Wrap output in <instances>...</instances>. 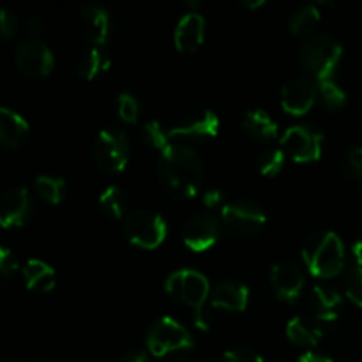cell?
<instances>
[{
    "mask_svg": "<svg viewBox=\"0 0 362 362\" xmlns=\"http://www.w3.org/2000/svg\"><path fill=\"white\" fill-rule=\"evenodd\" d=\"M158 179L163 189L172 197H194L204 180V163L200 154L187 145L172 144L159 156Z\"/></svg>",
    "mask_w": 362,
    "mask_h": 362,
    "instance_id": "cell-1",
    "label": "cell"
},
{
    "mask_svg": "<svg viewBox=\"0 0 362 362\" xmlns=\"http://www.w3.org/2000/svg\"><path fill=\"white\" fill-rule=\"evenodd\" d=\"M303 260L317 278H334L345 267V246L338 233L331 230L313 232L303 244Z\"/></svg>",
    "mask_w": 362,
    "mask_h": 362,
    "instance_id": "cell-2",
    "label": "cell"
},
{
    "mask_svg": "<svg viewBox=\"0 0 362 362\" xmlns=\"http://www.w3.org/2000/svg\"><path fill=\"white\" fill-rule=\"evenodd\" d=\"M343 57V46L329 34H313L300 48V62L317 81L331 80Z\"/></svg>",
    "mask_w": 362,
    "mask_h": 362,
    "instance_id": "cell-3",
    "label": "cell"
},
{
    "mask_svg": "<svg viewBox=\"0 0 362 362\" xmlns=\"http://www.w3.org/2000/svg\"><path fill=\"white\" fill-rule=\"evenodd\" d=\"M148 352L156 357L180 359L193 350L189 331L172 317H163L151 325L147 332Z\"/></svg>",
    "mask_w": 362,
    "mask_h": 362,
    "instance_id": "cell-4",
    "label": "cell"
},
{
    "mask_svg": "<svg viewBox=\"0 0 362 362\" xmlns=\"http://www.w3.org/2000/svg\"><path fill=\"white\" fill-rule=\"evenodd\" d=\"M165 288L170 297L182 303L186 306H191L194 311L202 310L209 299L211 285H209L207 276L194 269H179L173 271L166 278Z\"/></svg>",
    "mask_w": 362,
    "mask_h": 362,
    "instance_id": "cell-5",
    "label": "cell"
},
{
    "mask_svg": "<svg viewBox=\"0 0 362 362\" xmlns=\"http://www.w3.org/2000/svg\"><path fill=\"white\" fill-rule=\"evenodd\" d=\"M124 233L136 246L144 247V250H154L166 239L168 226L161 214L141 209V211H134L126 216Z\"/></svg>",
    "mask_w": 362,
    "mask_h": 362,
    "instance_id": "cell-6",
    "label": "cell"
},
{
    "mask_svg": "<svg viewBox=\"0 0 362 362\" xmlns=\"http://www.w3.org/2000/svg\"><path fill=\"white\" fill-rule=\"evenodd\" d=\"M95 163L105 172H122L129 159V138L117 127H105L94 140Z\"/></svg>",
    "mask_w": 362,
    "mask_h": 362,
    "instance_id": "cell-7",
    "label": "cell"
},
{
    "mask_svg": "<svg viewBox=\"0 0 362 362\" xmlns=\"http://www.w3.org/2000/svg\"><path fill=\"white\" fill-rule=\"evenodd\" d=\"M281 148L297 163L317 161L324 148V134L313 126H290L281 136Z\"/></svg>",
    "mask_w": 362,
    "mask_h": 362,
    "instance_id": "cell-8",
    "label": "cell"
},
{
    "mask_svg": "<svg viewBox=\"0 0 362 362\" xmlns=\"http://www.w3.org/2000/svg\"><path fill=\"white\" fill-rule=\"evenodd\" d=\"M221 219L226 230L239 237L255 235L264 228L267 221L265 212L250 200H235L223 205Z\"/></svg>",
    "mask_w": 362,
    "mask_h": 362,
    "instance_id": "cell-9",
    "label": "cell"
},
{
    "mask_svg": "<svg viewBox=\"0 0 362 362\" xmlns=\"http://www.w3.org/2000/svg\"><path fill=\"white\" fill-rule=\"evenodd\" d=\"M14 59L21 73L32 78H42L49 74L55 64L52 49L39 37H28L21 41L16 48Z\"/></svg>",
    "mask_w": 362,
    "mask_h": 362,
    "instance_id": "cell-10",
    "label": "cell"
},
{
    "mask_svg": "<svg viewBox=\"0 0 362 362\" xmlns=\"http://www.w3.org/2000/svg\"><path fill=\"white\" fill-rule=\"evenodd\" d=\"M221 233V223L209 212L191 216L182 228V240L191 251H207L216 244Z\"/></svg>",
    "mask_w": 362,
    "mask_h": 362,
    "instance_id": "cell-11",
    "label": "cell"
},
{
    "mask_svg": "<svg viewBox=\"0 0 362 362\" xmlns=\"http://www.w3.org/2000/svg\"><path fill=\"white\" fill-rule=\"evenodd\" d=\"M76 27L81 37L87 39L90 46H103L112 32V18L103 6L87 4L78 9Z\"/></svg>",
    "mask_w": 362,
    "mask_h": 362,
    "instance_id": "cell-12",
    "label": "cell"
},
{
    "mask_svg": "<svg viewBox=\"0 0 362 362\" xmlns=\"http://www.w3.org/2000/svg\"><path fill=\"white\" fill-rule=\"evenodd\" d=\"M34 212L30 193L23 186H13L0 194V226L14 228L30 219Z\"/></svg>",
    "mask_w": 362,
    "mask_h": 362,
    "instance_id": "cell-13",
    "label": "cell"
},
{
    "mask_svg": "<svg viewBox=\"0 0 362 362\" xmlns=\"http://www.w3.org/2000/svg\"><path fill=\"white\" fill-rule=\"evenodd\" d=\"M318 98V81L315 78L299 76L290 80L281 90V106L292 115H304L310 112Z\"/></svg>",
    "mask_w": 362,
    "mask_h": 362,
    "instance_id": "cell-14",
    "label": "cell"
},
{
    "mask_svg": "<svg viewBox=\"0 0 362 362\" xmlns=\"http://www.w3.org/2000/svg\"><path fill=\"white\" fill-rule=\"evenodd\" d=\"M219 131V117L212 110H200L184 117L179 124L168 129L170 138L179 140H207Z\"/></svg>",
    "mask_w": 362,
    "mask_h": 362,
    "instance_id": "cell-15",
    "label": "cell"
},
{
    "mask_svg": "<svg viewBox=\"0 0 362 362\" xmlns=\"http://www.w3.org/2000/svg\"><path fill=\"white\" fill-rule=\"evenodd\" d=\"M271 283L281 300H296L303 293L304 274L292 262H278L271 269Z\"/></svg>",
    "mask_w": 362,
    "mask_h": 362,
    "instance_id": "cell-16",
    "label": "cell"
},
{
    "mask_svg": "<svg viewBox=\"0 0 362 362\" xmlns=\"http://www.w3.org/2000/svg\"><path fill=\"white\" fill-rule=\"evenodd\" d=\"M205 35V20L197 11H187L177 23L173 41L179 52L191 53L200 48Z\"/></svg>",
    "mask_w": 362,
    "mask_h": 362,
    "instance_id": "cell-17",
    "label": "cell"
},
{
    "mask_svg": "<svg viewBox=\"0 0 362 362\" xmlns=\"http://www.w3.org/2000/svg\"><path fill=\"white\" fill-rule=\"evenodd\" d=\"M311 315L318 322H334L341 308V293L325 285H315L310 292Z\"/></svg>",
    "mask_w": 362,
    "mask_h": 362,
    "instance_id": "cell-18",
    "label": "cell"
},
{
    "mask_svg": "<svg viewBox=\"0 0 362 362\" xmlns=\"http://www.w3.org/2000/svg\"><path fill=\"white\" fill-rule=\"evenodd\" d=\"M250 300V290L239 281H223L212 290L211 306L225 311L246 310Z\"/></svg>",
    "mask_w": 362,
    "mask_h": 362,
    "instance_id": "cell-19",
    "label": "cell"
},
{
    "mask_svg": "<svg viewBox=\"0 0 362 362\" xmlns=\"http://www.w3.org/2000/svg\"><path fill=\"white\" fill-rule=\"evenodd\" d=\"M28 122L11 108L0 106V144L18 148L27 141Z\"/></svg>",
    "mask_w": 362,
    "mask_h": 362,
    "instance_id": "cell-20",
    "label": "cell"
},
{
    "mask_svg": "<svg viewBox=\"0 0 362 362\" xmlns=\"http://www.w3.org/2000/svg\"><path fill=\"white\" fill-rule=\"evenodd\" d=\"M318 324L320 322L315 320L313 317H306V315L293 317L286 324V336L296 345L315 346L322 338V327Z\"/></svg>",
    "mask_w": 362,
    "mask_h": 362,
    "instance_id": "cell-21",
    "label": "cell"
},
{
    "mask_svg": "<svg viewBox=\"0 0 362 362\" xmlns=\"http://www.w3.org/2000/svg\"><path fill=\"white\" fill-rule=\"evenodd\" d=\"M110 67V60L106 57L103 46H87L76 59V74L83 80H94L99 74L105 73Z\"/></svg>",
    "mask_w": 362,
    "mask_h": 362,
    "instance_id": "cell-22",
    "label": "cell"
},
{
    "mask_svg": "<svg viewBox=\"0 0 362 362\" xmlns=\"http://www.w3.org/2000/svg\"><path fill=\"white\" fill-rule=\"evenodd\" d=\"M23 278L32 292H49L55 286V271L46 262L30 258L23 265Z\"/></svg>",
    "mask_w": 362,
    "mask_h": 362,
    "instance_id": "cell-23",
    "label": "cell"
},
{
    "mask_svg": "<svg viewBox=\"0 0 362 362\" xmlns=\"http://www.w3.org/2000/svg\"><path fill=\"white\" fill-rule=\"evenodd\" d=\"M243 127L257 140H272L278 136V124L265 110H250L244 113Z\"/></svg>",
    "mask_w": 362,
    "mask_h": 362,
    "instance_id": "cell-24",
    "label": "cell"
},
{
    "mask_svg": "<svg viewBox=\"0 0 362 362\" xmlns=\"http://www.w3.org/2000/svg\"><path fill=\"white\" fill-rule=\"evenodd\" d=\"M320 21V9L317 4H306L293 11L290 16V30L293 34H310Z\"/></svg>",
    "mask_w": 362,
    "mask_h": 362,
    "instance_id": "cell-25",
    "label": "cell"
},
{
    "mask_svg": "<svg viewBox=\"0 0 362 362\" xmlns=\"http://www.w3.org/2000/svg\"><path fill=\"white\" fill-rule=\"evenodd\" d=\"M35 193L48 204H60L66 193V182L60 177L53 175H37L34 180Z\"/></svg>",
    "mask_w": 362,
    "mask_h": 362,
    "instance_id": "cell-26",
    "label": "cell"
},
{
    "mask_svg": "<svg viewBox=\"0 0 362 362\" xmlns=\"http://www.w3.org/2000/svg\"><path fill=\"white\" fill-rule=\"evenodd\" d=\"M126 194L120 189L119 186H108L101 191L99 194V207L113 219L124 218V212H126Z\"/></svg>",
    "mask_w": 362,
    "mask_h": 362,
    "instance_id": "cell-27",
    "label": "cell"
},
{
    "mask_svg": "<svg viewBox=\"0 0 362 362\" xmlns=\"http://www.w3.org/2000/svg\"><path fill=\"white\" fill-rule=\"evenodd\" d=\"M141 140H144L147 147L159 152H165L172 145V138H170L168 131L163 129V126L158 120H148V122L144 124V127H141Z\"/></svg>",
    "mask_w": 362,
    "mask_h": 362,
    "instance_id": "cell-28",
    "label": "cell"
},
{
    "mask_svg": "<svg viewBox=\"0 0 362 362\" xmlns=\"http://www.w3.org/2000/svg\"><path fill=\"white\" fill-rule=\"evenodd\" d=\"M318 95H320L322 103L331 110L341 108L346 101V92L332 78L318 81Z\"/></svg>",
    "mask_w": 362,
    "mask_h": 362,
    "instance_id": "cell-29",
    "label": "cell"
},
{
    "mask_svg": "<svg viewBox=\"0 0 362 362\" xmlns=\"http://www.w3.org/2000/svg\"><path fill=\"white\" fill-rule=\"evenodd\" d=\"M285 156L286 154L283 152V148H267V151L260 152V156H258V168L267 177L278 175L283 170V165H285Z\"/></svg>",
    "mask_w": 362,
    "mask_h": 362,
    "instance_id": "cell-30",
    "label": "cell"
},
{
    "mask_svg": "<svg viewBox=\"0 0 362 362\" xmlns=\"http://www.w3.org/2000/svg\"><path fill=\"white\" fill-rule=\"evenodd\" d=\"M339 168H341L343 175L350 177V179H361L362 177V147L361 145L350 147L349 151L343 154L341 161H339Z\"/></svg>",
    "mask_w": 362,
    "mask_h": 362,
    "instance_id": "cell-31",
    "label": "cell"
},
{
    "mask_svg": "<svg viewBox=\"0 0 362 362\" xmlns=\"http://www.w3.org/2000/svg\"><path fill=\"white\" fill-rule=\"evenodd\" d=\"M117 112L124 122L134 124L140 115V103L129 92H120L119 98H117Z\"/></svg>",
    "mask_w": 362,
    "mask_h": 362,
    "instance_id": "cell-32",
    "label": "cell"
},
{
    "mask_svg": "<svg viewBox=\"0 0 362 362\" xmlns=\"http://www.w3.org/2000/svg\"><path fill=\"white\" fill-rule=\"evenodd\" d=\"M345 292L352 303L362 308V267L354 265L345 278Z\"/></svg>",
    "mask_w": 362,
    "mask_h": 362,
    "instance_id": "cell-33",
    "label": "cell"
},
{
    "mask_svg": "<svg viewBox=\"0 0 362 362\" xmlns=\"http://www.w3.org/2000/svg\"><path fill=\"white\" fill-rule=\"evenodd\" d=\"M16 271H18L16 257H14L13 251H11L9 247L0 244V288L6 286L7 283L14 278Z\"/></svg>",
    "mask_w": 362,
    "mask_h": 362,
    "instance_id": "cell-34",
    "label": "cell"
},
{
    "mask_svg": "<svg viewBox=\"0 0 362 362\" xmlns=\"http://www.w3.org/2000/svg\"><path fill=\"white\" fill-rule=\"evenodd\" d=\"M221 362H264V357L246 346H235L223 354Z\"/></svg>",
    "mask_w": 362,
    "mask_h": 362,
    "instance_id": "cell-35",
    "label": "cell"
},
{
    "mask_svg": "<svg viewBox=\"0 0 362 362\" xmlns=\"http://www.w3.org/2000/svg\"><path fill=\"white\" fill-rule=\"evenodd\" d=\"M18 30V18L13 11L7 7H0V37L9 39L16 34Z\"/></svg>",
    "mask_w": 362,
    "mask_h": 362,
    "instance_id": "cell-36",
    "label": "cell"
},
{
    "mask_svg": "<svg viewBox=\"0 0 362 362\" xmlns=\"http://www.w3.org/2000/svg\"><path fill=\"white\" fill-rule=\"evenodd\" d=\"M225 200V193H223L221 187H209L204 193V205L205 207H216L221 202Z\"/></svg>",
    "mask_w": 362,
    "mask_h": 362,
    "instance_id": "cell-37",
    "label": "cell"
},
{
    "mask_svg": "<svg viewBox=\"0 0 362 362\" xmlns=\"http://www.w3.org/2000/svg\"><path fill=\"white\" fill-rule=\"evenodd\" d=\"M194 325H197L198 329H202V331H207V329L211 327V315L205 311V308L194 311Z\"/></svg>",
    "mask_w": 362,
    "mask_h": 362,
    "instance_id": "cell-38",
    "label": "cell"
},
{
    "mask_svg": "<svg viewBox=\"0 0 362 362\" xmlns=\"http://www.w3.org/2000/svg\"><path fill=\"white\" fill-rule=\"evenodd\" d=\"M45 27V21H42L41 16H30L27 20V28L30 32V37H37L39 32Z\"/></svg>",
    "mask_w": 362,
    "mask_h": 362,
    "instance_id": "cell-39",
    "label": "cell"
},
{
    "mask_svg": "<svg viewBox=\"0 0 362 362\" xmlns=\"http://www.w3.org/2000/svg\"><path fill=\"white\" fill-rule=\"evenodd\" d=\"M120 362H148V357L144 350H131V352L124 354Z\"/></svg>",
    "mask_w": 362,
    "mask_h": 362,
    "instance_id": "cell-40",
    "label": "cell"
},
{
    "mask_svg": "<svg viewBox=\"0 0 362 362\" xmlns=\"http://www.w3.org/2000/svg\"><path fill=\"white\" fill-rule=\"evenodd\" d=\"M296 362H334L331 357L322 356V354H315V352H306L299 357Z\"/></svg>",
    "mask_w": 362,
    "mask_h": 362,
    "instance_id": "cell-41",
    "label": "cell"
},
{
    "mask_svg": "<svg viewBox=\"0 0 362 362\" xmlns=\"http://www.w3.org/2000/svg\"><path fill=\"white\" fill-rule=\"evenodd\" d=\"M352 257L357 267H362V240H356L352 244Z\"/></svg>",
    "mask_w": 362,
    "mask_h": 362,
    "instance_id": "cell-42",
    "label": "cell"
},
{
    "mask_svg": "<svg viewBox=\"0 0 362 362\" xmlns=\"http://www.w3.org/2000/svg\"><path fill=\"white\" fill-rule=\"evenodd\" d=\"M243 6L250 7V9H257V7H262L265 6V0H255V2H251V0H243Z\"/></svg>",
    "mask_w": 362,
    "mask_h": 362,
    "instance_id": "cell-43",
    "label": "cell"
}]
</instances>
